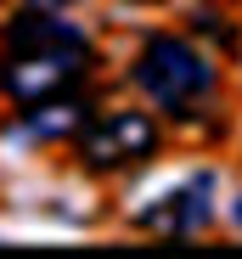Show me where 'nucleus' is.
I'll use <instances>...</instances> for the list:
<instances>
[{
  "mask_svg": "<svg viewBox=\"0 0 242 259\" xmlns=\"http://www.w3.org/2000/svg\"><path fill=\"white\" fill-rule=\"evenodd\" d=\"M6 39H12V51L0 62V91L17 107L62 96V91H73V84L90 73L85 34L73 23H62V17H51V12H23L6 28Z\"/></svg>",
  "mask_w": 242,
  "mask_h": 259,
  "instance_id": "1",
  "label": "nucleus"
},
{
  "mask_svg": "<svg viewBox=\"0 0 242 259\" xmlns=\"http://www.w3.org/2000/svg\"><path fill=\"white\" fill-rule=\"evenodd\" d=\"M130 73H135L141 91L152 96V107H164L175 118H197L214 102V91H220L214 62L197 51L191 39H180V34H152Z\"/></svg>",
  "mask_w": 242,
  "mask_h": 259,
  "instance_id": "2",
  "label": "nucleus"
},
{
  "mask_svg": "<svg viewBox=\"0 0 242 259\" xmlns=\"http://www.w3.org/2000/svg\"><path fill=\"white\" fill-rule=\"evenodd\" d=\"M158 152V124L135 107H113V113H96L85 130H79V158L102 175L113 169H130V163H147Z\"/></svg>",
  "mask_w": 242,
  "mask_h": 259,
  "instance_id": "3",
  "label": "nucleus"
},
{
  "mask_svg": "<svg viewBox=\"0 0 242 259\" xmlns=\"http://www.w3.org/2000/svg\"><path fill=\"white\" fill-rule=\"evenodd\" d=\"M209 214H214V175H191L180 192H169L158 208H147L141 226L164 231V237H191V231L209 226Z\"/></svg>",
  "mask_w": 242,
  "mask_h": 259,
  "instance_id": "4",
  "label": "nucleus"
},
{
  "mask_svg": "<svg viewBox=\"0 0 242 259\" xmlns=\"http://www.w3.org/2000/svg\"><path fill=\"white\" fill-rule=\"evenodd\" d=\"M96 113H90V102L85 96H73V91H62V96H45V102H28L23 107V118H17V136H28V141H79V130H85Z\"/></svg>",
  "mask_w": 242,
  "mask_h": 259,
  "instance_id": "5",
  "label": "nucleus"
},
{
  "mask_svg": "<svg viewBox=\"0 0 242 259\" xmlns=\"http://www.w3.org/2000/svg\"><path fill=\"white\" fill-rule=\"evenodd\" d=\"M236 226H242V203H236Z\"/></svg>",
  "mask_w": 242,
  "mask_h": 259,
  "instance_id": "6",
  "label": "nucleus"
}]
</instances>
